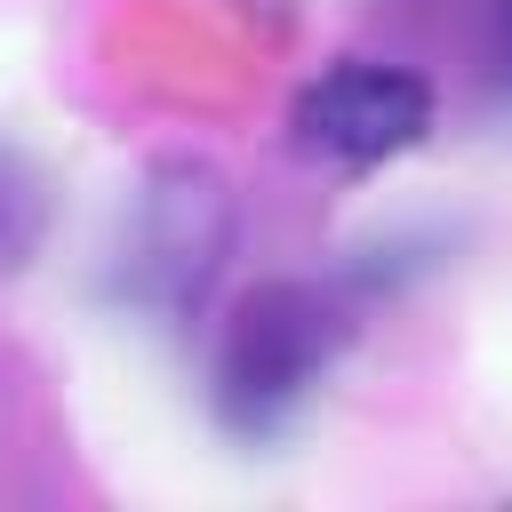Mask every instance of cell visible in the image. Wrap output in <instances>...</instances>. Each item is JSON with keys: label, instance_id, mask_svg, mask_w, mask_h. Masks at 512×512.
Wrapping results in <instances>:
<instances>
[{"label": "cell", "instance_id": "2", "mask_svg": "<svg viewBox=\"0 0 512 512\" xmlns=\"http://www.w3.org/2000/svg\"><path fill=\"white\" fill-rule=\"evenodd\" d=\"M232 248V192L200 160H168L136 184L120 240H112V296L136 312H192Z\"/></svg>", "mask_w": 512, "mask_h": 512}, {"label": "cell", "instance_id": "4", "mask_svg": "<svg viewBox=\"0 0 512 512\" xmlns=\"http://www.w3.org/2000/svg\"><path fill=\"white\" fill-rule=\"evenodd\" d=\"M40 232H48V184L16 144H0V272H24Z\"/></svg>", "mask_w": 512, "mask_h": 512}, {"label": "cell", "instance_id": "1", "mask_svg": "<svg viewBox=\"0 0 512 512\" xmlns=\"http://www.w3.org/2000/svg\"><path fill=\"white\" fill-rule=\"evenodd\" d=\"M344 344H352V312L336 296H320L312 280H264L256 296H240V312L216 336V368H208L216 424L248 448L288 440L328 392Z\"/></svg>", "mask_w": 512, "mask_h": 512}, {"label": "cell", "instance_id": "3", "mask_svg": "<svg viewBox=\"0 0 512 512\" xmlns=\"http://www.w3.org/2000/svg\"><path fill=\"white\" fill-rule=\"evenodd\" d=\"M288 128H296V152L328 168H384L432 136V80H416L408 64L344 56L296 88Z\"/></svg>", "mask_w": 512, "mask_h": 512}]
</instances>
